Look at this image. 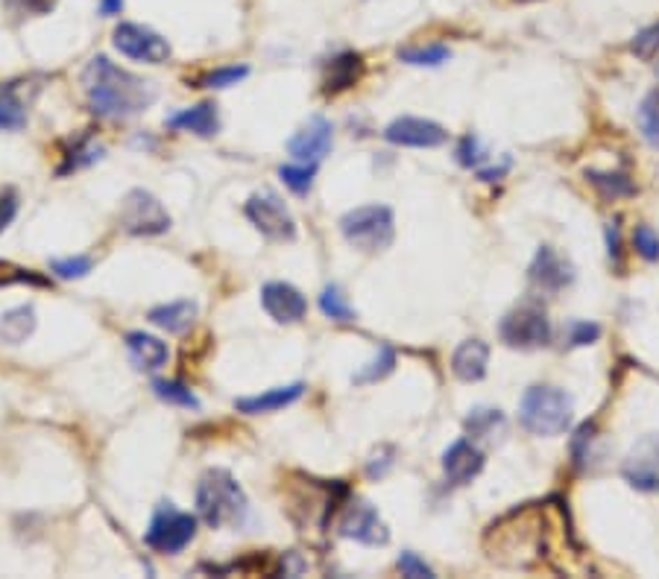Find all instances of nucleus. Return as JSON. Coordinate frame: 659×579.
<instances>
[{"instance_id": "nucleus-14", "label": "nucleus", "mask_w": 659, "mask_h": 579, "mask_svg": "<svg viewBox=\"0 0 659 579\" xmlns=\"http://www.w3.org/2000/svg\"><path fill=\"white\" fill-rule=\"evenodd\" d=\"M483 469V454L472 439L452 442L443 454V471L452 486H466L472 483Z\"/></svg>"}, {"instance_id": "nucleus-17", "label": "nucleus", "mask_w": 659, "mask_h": 579, "mask_svg": "<svg viewBox=\"0 0 659 579\" xmlns=\"http://www.w3.org/2000/svg\"><path fill=\"white\" fill-rule=\"evenodd\" d=\"M487 366H490V346L483 340H466L460 342L452 354V372L466 384L483 381L487 377Z\"/></svg>"}, {"instance_id": "nucleus-38", "label": "nucleus", "mask_w": 659, "mask_h": 579, "mask_svg": "<svg viewBox=\"0 0 659 579\" xmlns=\"http://www.w3.org/2000/svg\"><path fill=\"white\" fill-rule=\"evenodd\" d=\"M100 156H103L100 147H94L92 141H83V144H76L74 147V153H71V158H68V165L59 167V173H71V170H76V167L92 165V161H97Z\"/></svg>"}, {"instance_id": "nucleus-23", "label": "nucleus", "mask_w": 659, "mask_h": 579, "mask_svg": "<svg viewBox=\"0 0 659 579\" xmlns=\"http://www.w3.org/2000/svg\"><path fill=\"white\" fill-rule=\"evenodd\" d=\"M361 76V56L358 53H344L332 59L328 64V74H325V92H344L349 85L358 83Z\"/></svg>"}, {"instance_id": "nucleus-27", "label": "nucleus", "mask_w": 659, "mask_h": 579, "mask_svg": "<svg viewBox=\"0 0 659 579\" xmlns=\"http://www.w3.org/2000/svg\"><path fill=\"white\" fill-rule=\"evenodd\" d=\"M153 393H156V398H161L165 405L200 410V401H196L194 393H191L185 384H179V381H153Z\"/></svg>"}, {"instance_id": "nucleus-33", "label": "nucleus", "mask_w": 659, "mask_h": 579, "mask_svg": "<svg viewBox=\"0 0 659 579\" xmlns=\"http://www.w3.org/2000/svg\"><path fill=\"white\" fill-rule=\"evenodd\" d=\"M250 74V68H217L212 74H205L203 80H196L200 88H229V85H238L243 76Z\"/></svg>"}, {"instance_id": "nucleus-40", "label": "nucleus", "mask_w": 659, "mask_h": 579, "mask_svg": "<svg viewBox=\"0 0 659 579\" xmlns=\"http://www.w3.org/2000/svg\"><path fill=\"white\" fill-rule=\"evenodd\" d=\"M0 285H47L45 278H38L33 276L29 269H19V267H12V264H3L0 261Z\"/></svg>"}, {"instance_id": "nucleus-12", "label": "nucleus", "mask_w": 659, "mask_h": 579, "mask_svg": "<svg viewBox=\"0 0 659 579\" xmlns=\"http://www.w3.org/2000/svg\"><path fill=\"white\" fill-rule=\"evenodd\" d=\"M384 138L396 144V147H414V149H434L443 147L448 138V132L434 120L426 118H396L391 126L384 129Z\"/></svg>"}, {"instance_id": "nucleus-15", "label": "nucleus", "mask_w": 659, "mask_h": 579, "mask_svg": "<svg viewBox=\"0 0 659 579\" xmlns=\"http://www.w3.org/2000/svg\"><path fill=\"white\" fill-rule=\"evenodd\" d=\"M530 281L539 287V290H546V293H558L563 287H568L575 281V269L568 261L554 252L551 246H542L534 257V264H530Z\"/></svg>"}, {"instance_id": "nucleus-25", "label": "nucleus", "mask_w": 659, "mask_h": 579, "mask_svg": "<svg viewBox=\"0 0 659 579\" xmlns=\"http://www.w3.org/2000/svg\"><path fill=\"white\" fill-rule=\"evenodd\" d=\"M586 179L607 196V200H619V196H633L636 184L624 173H601V170H586Z\"/></svg>"}, {"instance_id": "nucleus-21", "label": "nucleus", "mask_w": 659, "mask_h": 579, "mask_svg": "<svg viewBox=\"0 0 659 579\" xmlns=\"http://www.w3.org/2000/svg\"><path fill=\"white\" fill-rule=\"evenodd\" d=\"M170 129H182V132H194L200 138H212L220 129V118H217V106L214 102H200L194 109H185L168 118Z\"/></svg>"}, {"instance_id": "nucleus-18", "label": "nucleus", "mask_w": 659, "mask_h": 579, "mask_svg": "<svg viewBox=\"0 0 659 579\" xmlns=\"http://www.w3.org/2000/svg\"><path fill=\"white\" fill-rule=\"evenodd\" d=\"M302 393H305V384L276 386V389H267V393H261V396L238 398V401H235V410L247 415L273 413V410H281V407H290L293 401H299Z\"/></svg>"}, {"instance_id": "nucleus-31", "label": "nucleus", "mask_w": 659, "mask_h": 579, "mask_svg": "<svg viewBox=\"0 0 659 579\" xmlns=\"http://www.w3.org/2000/svg\"><path fill=\"white\" fill-rule=\"evenodd\" d=\"M27 126V111L15 100V94L7 88H0V129H7V132H15V129Z\"/></svg>"}, {"instance_id": "nucleus-34", "label": "nucleus", "mask_w": 659, "mask_h": 579, "mask_svg": "<svg viewBox=\"0 0 659 579\" xmlns=\"http://www.w3.org/2000/svg\"><path fill=\"white\" fill-rule=\"evenodd\" d=\"M633 249H636V255L654 264V261H659V234L650 226H636L633 229Z\"/></svg>"}, {"instance_id": "nucleus-9", "label": "nucleus", "mask_w": 659, "mask_h": 579, "mask_svg": "<svg viewBox=\"0 0 659 579\" xmlns=\"http://www.w3.org/2000/svg\"><path fill=\"white\" fill-rule=\"evenodd\" d=\"M121 226L130 234H165L170 229V214L147 191H132L123 200Z\"/></svg>"}, {"instance_id": "nucleus-37", "label": "nucleus", "mask_w": 659, "mask_h": 579, "mask_svg": "<svg viewBox=\"0 0 659 579\" xmlns=\"http://www.w3.org/2000/svg\"><path fill=\"white\" fill-rule=\"evenodd\" d=\"M631 50L639 56V59H654V56L659 53V21L642 29V33H636Z\"/></svg>"}, {"instance_id": "nucleus-2", "label": "nucleus", "mask_w": 659, "mask_h": 579, "mask_svg": "<svg viewBox=\"0 0 659 579\" xmlns=\"http://www.w3.org/2000/svg\"><path fill=\"white\" fill-rule=\"evenodd\" d=\"M196 512L212 530L241 527L250 515V500L229 471L212 469L205 471L196 486Z\"/></svg>"}, {"instance_id": "nucleus-7", "label": "nucleus", "mask_w": 659, "mask_h": 579, "mask_svg": "<svg viewBox=\"0 0 659 579\" xmlns=\"http://www.w3.org/2000/svg\"><path fill=\"white\" fill-rule=\"evenodd\" d=\"M247 217L255 229L269 240H293L297 238V222L290 217L288 205L281 203L273 191L252 193L247 200Z\"/></svg>"}, {"instance_id": "nucleus-36", "label": "nucleus", "mask_w": 659, "mask_h": 579, "mask_svg": "<svg viewBox=\"0 0 659 579\" xmlns=\"http://www.w3.org/2000/svg\"><path fill=\"white\" fill-rule=\"evenodd\" d=\"M455 156H457V165L460 167H481L483 158H487V153H483L481 138H475V135H464L460 144H457Z\"/></svg>"}, {"instance_id": "nucleus-47", "label": "nucleus", "mask_w": 659, "mask_h": 579, "mask_svg": "<svg viewBox=\"0 0 659 579\" xmlns=\"http://www.w3.org/2000/svg\"><path fill=\"white\" fill-rule=\"evenodd\" d=\"M657 74H659V64H657Z\"/></svg>"}, {"instance_id": "nucleus-43", "label": "nucleus", "mask_w": 659, "mask_h": 579, "mask_svg": "<svg viewBox=\"0 0 659 579\" xmlns=\"http://www.w3.org/2000/svg\"><path fill=\"white\" fill-rule=\"evenodd\" d=\"M607 246H610V257L615 261V267H622V234H619V220L607 226Z\"/></svg>"}, {"instance_id": "nucleus-30", "label": "nucleus", "mask_w": 659, "mask_h": 579, "mask_svg": "<svg viewBox=\"0 0 659 579\" xmlns=\"http://www.w3.org/2000/svg\"><path fill=\"white\" fill-rule=\"evenodd\" d=\"M320 311L335 322H355L352 304L346 302V295L340 293V287H325L323 295H320Z\"/></svg>"}, {"instance_id": "nucleus-5", "label": "nucleus", "mask_w": 659, "mask_h": 579, "mask_svg": "<svg viewBox=\"0 0 659 579\" xmlns=\"http://www.w3.org/2000/svg\"><path fill=\"white\" fill-rule=\"evenodd\" d=\"M499 334L511 349H539L551 342V319L539 302H522L504 316Z\"/></svg>"}, {"instance_id": "nucleus-26", "label": "nucleus", "mask_w": 659, "mask_h": 579, "mask_svg": "<svg viewBox=\"0 0 659 579\" xmlns=\"http://www.w3.org/2000/svg\"><path fill=\"white\" fill-rule=\"evenodd\" d=\"M448 47L446 45H426V47H402L399 59L417 68H436V64L448 62Z\"/></svg>"}, {"instance_id": "nucleus-11", "label": "nucleus", "mask_w": 659, "mask_h": 579, "mask_svg": "<svg viewBox=\"0 0 659 579\" xmlns=\"http://www.w3.org/2000/svg\"><path fill=\"white\" fill-rule=\"evenodd\" d=\"M115 47L135 62L161 64L170 59L168 41L149 27H141V24H121L115 29Z\"/></svg>"}, {"instance_id": "nucleus-16", "label": "nucleus", "mask_w": 659, "mask_h": 579, "mask_svg": "<svg viewBox=\"0 0 659 579\" xmlns=\"http://www.w3.org/2000/svg\"><path fill=\"white\" fill-rule=\"evenodd\" d=\"M261 304L276 322H299L308 313L305 295L299 293L293 285H285V281H273V285L264 287L261 290Z\"/></svg>"}, {"instance_id": "nucleus-29", "label": "nucleus", "mask_w": 659, "mask_h": 579, "mask_svg": "<svg viewBox=\"0 0 659 579\" xmlns=\"http://www.w3.org/2000/svg\"><path fill=\"white\" fill-rule=\"evenodd\" d=\"M393 366H396V354H393L391 346H381L379 354H375V358H372L370 363L352 377V381L355 384H375V381H381V377L391 375Z\"/></svg>"}, {"instance_id": "nucleus-41", "label": "nucleus", "mask_w": 659, "mask_h": 579, "mask_svg": "<svg viewBox=\"0 0 659 579\" xmlns=\"http://www.w3.org/2000/svg\"><path fill=\"white\" fill-rule=\"evenodd\" d=\"M399 570L410 579H431V577H434V570L428 568L426 562L419 559L417 553H410V551H405L399 556Z\"/></svg>"}, {"instance_id": "nucleus-19", "label": "nucleus", "mask_w": 659, "mask_h": 579, "mask_svg": "<svg viewBox=\"0 0 659 579\" xmlns=\"http://www.w3.org/2000/svg\"><path fill=\"white\" fill-rule=\"evenodd\" d=\"M127 351H130L132 366L141 372H156L168 363V346L153 337V334L132 331L127 334Z\"/></svg>"}, {"instance_id": "nucleus-22", "label": "nucleus", "mask_w": 659, "mask_h": 579, "mask_svg": "<svg viewBox=\"0 0 659 579\" xmlns=\"http://www.w3.org/2000/svg\"><path fill=\"white\" fill-rule=\"evenodd\" d=\"M33 331H36V311H33V304H21L15 311L3 313V319H0V337H3V342H10V346L24 342Z\"/></svg>"}, {"instance_id": "nucleus-4", "label": "nucleus", "mask_w": 659, "mask_h": 579, "mask_svg": "<svg viewBox=\"0 0 659 579\" xmlns=\"http://www.w3.org/2000/svg\"><path fill=\"white\" fill-rule=\"evenodd\" d=\"M344 238L361 252H381L393 243L396 234V222L387 205H361L355 212L344 214L340 220Z\"/></svg>"}, {"instance_id": "nucleus-42", "label": "nucleus", "mask_w": 659, "mask_h": 579, "mask_svg": "<svg viewBox=\"0 0 659 579\" xmlns=\"http://www.w3.org/2000/svg\"><path fill=\"white\" fill-rule=\"evenodd\" d=\"M15 214H19V196L15 193H0V231L10 229V222L15 220Z\"/></svg>"}, {"instance_id": "nucleus-45", "label": "nucleus", "mask_w": 659, "mask_h": 579, "mask_svg": "<svg viewBox=\"0 0 659 579\" xmlns=\"http://www.w3.org/2000/svg\"><path fill=\"white\" fill-rule=\"evenodd\" d=\"M507 170H511V158H504L502 161V167H490V170H481V179L483 182H495V179H499V176H504L507 173Z\"/></svg>"}, {"instance_id": "nucleus-20", "label": "nucleus", "mask_w": 659, "mask_h": 579, "mask_svg": "<svg viewBox=\"0 0 659 579\" xmlns=\"http://www.w3.org/2000/svg\"><path fill=\"white\" fill-rule=\"evenodd\" d=\"M196 313H200L196 302H191V299H179V302H168L153 307V311H149V322L158 325V328H165L168 334H185L191 331Z\"/></svg>"}, {"instance_id": "nucleus-8", "label": "nucleus", "mask_w": 659, "mask_h": 579, "mask_svg": "<svg viewBox=\"0 0 659 579\" xmlns=\"http://www.w3.org/2000/svg\"><path fill=\"white\" fill-rule=\"evenodd\" d=\"M337 533L344 535V539L370 544V547L391 542V530L381 521L379 509L367 504V500H349L346 504V509L340 512V521H337Z\"/></svg>"}, {"instance_id": "nucleus-32", "label": "nucleus", "mask_w": 659, "mask_h": 579, "mask_svg": "<svg viewBox=\"0 0 659 579\" xmlns=\"http://www.w3.org/2000/svg\"><path fill=\"white\" fill-rule=\"evenodd\" d=\"M314 173H316V165H285L279 167V176L281 182L288 184L290 191L299 193V196H305L308 191H311V184H314Z\"/></svg>"}, {"instance_id": "nucleus-10", "label": "nucleus", "mask_w": 659, "mask_h": 579, "mask_svg": "<svg viewBox=\"0 0 659 579\" xmlns=\"http://www.w3.org/2000/svg\"><path fill=\"white\" fill-rule=\"evenodd\" d=\"M624 480L639 492H659V433L642 436L622 462Z\"/></svg>"}, {"instance_id": "nucleus-13", "label": "nucleus", "mask_w": 659, "mask_h": 579, "mask_svg": "<svg viewBox=\"0 0 659 579\" xmlns=\"http://www.w3.org/2000/svg\"><path fill=\"white\" fill-rule=\"evenodd\" d=\"M335 144V129L325 118H311L305 126L299 129L297 135L288 141V153L297 161H305V165H316L328 156V149Z\"/></svg>"}, {"instance_id": "nucleus-39", "label": "nucleus", "mask_w": 659, "mask_h": 579, "mask_svg": "<svg viewBox=\"0 0 659 579\" xmlns=\"http://www.w3.org/2000/svg\"><path fill=\"white\" fill-rule=\"evenodd\" d=\"M601 337V328L595 325V322H572V328H568V346L572 349H580V346H589Z\"/></svg>"}, {"instance_id": "nucleus-3", "label": "nucleus", "mask_w": 659, "mask_h": 579, "mask_svg": "<svg viewBox=\"0 0 659 579\" xmlns=\"http://www.w3.org/2000/svg\"><path fill=\"white\" fill-rule=\"evenodd\" d=\"M575 401L558 386H530L519 401L522 427L534 436H560L568 431Z\"/></svg>"}, {"instance_id": "nucleus-24", "label": "nucleus", "mask_w": 659, "mask_h": 579, "mask_svg": "<svg viewBox=\"0 0 659 579\" xmlns=\"http://www.w3.org/2000/svg\"><path fill=\"white\" fill-rule=\"evenodd\" d=\"M466 431H469V436H478V439H492L495 431H504L502 410L478 407V410H472V415L466 419Z\"/></svg>"}, {"instance_id": "nucleus-44", "label": "nucleus", "mask_w": 659, "mask_h": 579, "mask_svg": "<svg viewBox=\"0 0 659 579\" xmlns=\"http://www.w3.org/2000/svg\"><path fill=\"white\" fill-rule=\"evenodd\" d=\"M24 7L36 15H47V12L57 7V0H24Z\"/></svg>"}, {"instance_id": "nucleus-46", "label": "nucleus", "mask_w": 659, "mask_h": 579, "mask_svg": "<svg viewBox=\"0 0 659 579\" xmlns=\"http://www.w3.org/2000/svg\"><path fill=\"white\" fill-rule=\"evenodd\" d=\"M123 10V0H103L100 12L103 15H121Z\"/></svg>"}, {"instance_id": "nucleus-6", "label": "nucleus", "mask_w": 659, "mask_h": 579, "mask_svg": "<svg viewBox=\"0 0 659 579\" xmlns=\"http://www.w3.org/2000/svg\"><path fill=\"white\" fill-rule=\"evenodd\" d=\"M196 518L191 512H179L173 504H161L149 521V530L144 535L149 551L156 553H182L194 542Z\"/></svg>"}, {"instance_id": "nucleus-35", "label": "nucleus", "mask_w": 659, "mask_h": 579, "mask_svg": "<svg viewBox=\"0 0 659 579\" xmlns=\"http://www.w3.org/2000/svg\"><path fill=\"white\" fill-rule=\"evenodd\" d=\"M50 269H53L59 278H65V281H71V278H85L88 273H92V257L85 255L62 257V261H53Z\"/></svg>"}, {"instance_id": "nucleus-1", "label": "nucleus", "mask_w": 659, "mask_h": 579, "mask_svg": "<svg viewBox=\"0 0 659 579\" xmlns=\"http://www.w3.org/2000/svg\"><path fill=\"white\" fill-rule=\"evenodd\" d=\"M83 88L88 94V106L97 118L127 120L135 118L156 100V88L147 80L123 71L112 59L94 56L83 74Z\"/></svg>"}, {"instance_id": "nucleus-28", "label": "nucleus", "mask_w": 659, "mask_h": 579, "mask_svg": "<svg viewBox=\"0 0 659 579\" xmlns=\"http://www.w3.org/2000/svg\"><path fill=\"white\" fill-rule=\"evenodd\" d=\"M639 129L642 138L648 141L650 147L659 149V88L650 92L639 106Z\"/></svg>"}]
</instances>
